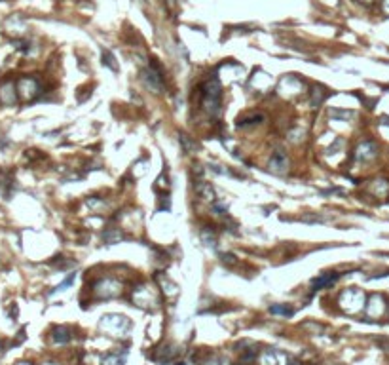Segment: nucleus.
<instances>
[{
    "instance_id": "nucleus-1",
    "label": "nucleus",
    "mask_w": 389,
    "mask_h": 365,
    "mask_svg": "<svg viewBox=\"0 0 389 365\" xmlns=\"http://www.w3.org/2000/svg\"><path fill=\"white\" fill-rule=\"evenodd\" d=\"M203 107L209 114L220 112V84L216 78H211L203 86Z\"/></svg>"
},
{
    "instance_id": "nucleus-2",
    "label": "nucleus",
    "mask_w": 389,
    "mask_h": 365,
    "mask_svg": "<svg viewBox=\"0 0 389 365\" xmlns=\"http://www.w3.org/2000/svg\"><path fill=\"white\" fill-rule=\"evenodd\" d=\"M141 78H142V82L150 87V89H154L156 93H159V91L163 89V76H161V70H159V67L156 63H150L146 69L142 70Z\"/></svg>"
},
{
    "instance_id": "nucleus-3",
    "label": "nucleus",
    "mask_w": 389,
    "mask_h": 365,
    "mask_svg": "<svg viewBox=\"0 0 389 365\" xmlns=\"http://www.w3.org/2000/svg\"><path fill=\"white\" fill-rule=\"evenodd\" d=\"M40 91V86L35 78H21L18 82V95L25 101H33Z\"/></svg>"
},
{
    "instance_id": "nucleus-4",
    "label": "nucleus",
    "mask_w": 389,
    "mask_h": 365,
    "mask_svg": "<svg viewBox=\"0 0 389 365\" xmlns=\"http://www.w3.org/2000/svg\"><path fill=\"white\" fill-rule=\"evenodd\" d=\"M270 170L277 175L287 173V170H289V160H287V154H285L283 150H275V152L272 154V158H270Z\"/></svg>"
},
{
    "instance_id": "nucleus-5",
    "label": "nucleus",
    "mask_w": 389,
    "mask_h": 365,
    "mask_svg": "<svg viewBox=\"0 0 389 365\" xmlns=\"http://www.w3.org/2000/svg\"><path fill=\"white\" fill-rule=\"evenodd\" d=\"M0 103L6 105V107H12V105L18 103V91H16V86L12 80H8L6 84L0 86Z\"/></svg>"
},
{
    "instance_id": "nucleus-6",
    "label": "nucleus",
    "mask_w": 389,
    "mask_h": 365,
    "mask_svg": "<svg viewBox=\"0 0 389 365\" xmlns=\"http://www.w3.org/2000/svg\"><path fill=\"white\" fill-rule=\"evenodd\" d=\"M195 194L203 200H209V202H214V189L211 187V183H205V181H199L195 183Z\"/></svg>"
},
{
    "instance_id": "nucleus-7",
    "label": "nucleus",
    "mask_w": 389,
    "mask_h": 365,
    "mask_svg": "<svg viewBox=\"0 0 389 365\" xmlns=\"http://www.w3.org/2000/svg\"><path fill=\"white\" fill-rule=\"evenodd\" d=\"M178 141H180V145H182V149H184L186 154H192V152L197 150V143L190 139L186 133H180V135H178Z\"/></svg>"
},
{
    "instance_id": "nucleus-8",
    "label": "nucleus",
    "mask_w": 389,
    "mask_h": 365,
    "mask_svg": "<svg viewBox=\"0 0 389 365\" xmlns=\"http://www.w3.org/2000/svg\"><path fill=\"white\" fill-rule=\"evenodd\" d=\"M260 122H264V114H251V116H243V118H239L237 126H239V128H247V126L260 124Z\"/></svg>"
},
{
    "instance_id": "nucleus-9",
    "label": "nucleus",
    "mask_w": 389,
    "mask_h": 365,
    "mask_svg": "<svg viewBox=\"0 0 389 365\" xmlns=\"http://www.w3.org/2000/svg\"><path fill=\"white\" fill-rule=\"evenodd\" d=\"M327 95H329L327 89H323L321 86L313 87V93H311V105H313V107H319V105L327 99Z\"/></svg>"
},
{
    "instance_id": "nucleus-10",
    "label": "nucleus",
    "mask_w": 389,
    "mask_h": 365,
    "mask_svg": "<svg viewBox=\"0 0 389 365\" xmlns=\"http://www.w3.org/2000/svg\"><path fill=\"white\" fill-rule=\"evenodd\" d=\"M338 278V274H329V276H323V278H315L311 283H313V287L315 289H321V287H327V285H331L334 279Z\"/></svg>"
},
{
    "instance_id": "nucleus-11",
    "label": "nucleus",
    "mask_w": 389,
    "mask_h": 365,
    "mask_svg": "<svg viewBox=\"0 0 389 365\" xmlns=\"http://www.w3.org/2000/svg\"><path fill=\"white\" fill-rule=\"evenodd\" d=\"M53 339H55L57 343H69V341H71L69 329H65V327H57V329L53 331Z\"/></svg>"
},
{
    "instance_id": "nucleus-12",
    "label": "nucleus",
    "mask_w": 389,
    "mask_h": 365,
    "mask_svg": "<svg viewBox=\"0 0 389 365\" xmlns=\"http://www.w3.org/2000/svg\"><path fill=\"white\" fill-rule=\"evenodd\" d=\"M103 65H106L108 69L114 70V72L118 70V65H116V59H114V55H112V53L108 52V50H105V52H103Z\"/></svg>"
},
{
    "instance_id": "nucleus-13",
    "label": "nucleus",
    "mask_w": 389,
    "mask_h": 365,
    "mask_svg": "<svg viewBox=\"0 0 389 365\" xmlns=\"http://www.w3.org/2000/svg\"><path fill=\"white\" fill-rule=\"evenodd\" d=\"M103 238H105L108 243H114V242H118V240H122L124 236H122V232H120V230H108Z\"/></svg>"
},
{
    "instance_id": "nucleus-14",
    "label": "nucleus",
    "mask_w": 389,
    "mask_h": 365,
    "mask_svg": "<svg viewBox=\"0 0 389 365\" xmlns=\"http://www.w3.org/2000/svg\"><path fill=\"white\" fill-rule=\"evenodd\" d=\"M331 116H334V118H351L355 114L351 110H336V108H332V110H331Z\"/></svg>"
},
{
    "instance_id": "nucleus-15",
    "label": "nucleus",
    "mask_w": 389,
    "mask_h": 365,
    "mask_svg": "<svg viewBox=\"0 0 389 365\" xmlns=\"http://www.w3.org/2000/svg\"><path fill=\"white\" fill-rule=\"evenodd\" d=\"M270 312H272V314H281V316H292V310H291V308H287V306H272V308H270Z\"/></svg>"
},
{
    "instance_id": "nucleus-16",
    "label": "nucleus",
    "mask_w": 389,
    "mask_h": 365,
    "mask_svg": "<svg viewBox=\"0 0 389 365\" xmlns=\"http://www.w3.org/2000/svg\"><path fill=\"white\" fill-rule=\"evenodd\" d=\"M72 281H74V274H71V276H69V278L65 279V281H63V283H61V285H57V287H55V289H53L52 293H55V291H63V289H65V287H69V285H71Z\"/></svg>"
},
{
    "instance_id": "nucleus-17",
    "label": "nucleus",
    "mask_w": 389,
    "mask_h": 365,
    "mask_svg": "<svg viewBox=\"0 0 389 365\" xmlns=\"http://www.w3.org/2000/svg\"><path fill=\"white\" fill-rule=\"evenodd\" d=\"M220 257H222V262H228V264H235V257H233V255H230V253H228V255L224 253V255H220Z\"/></svg>"
},
{
    "instance_id": "nucleus-18",
    "label": "nucleus",
    "mask_w": 389,
    "mask_h": 365,
    "mask_svg": "<svg viewBox=\"0 0 389 365\" xmlns=\"http://www.w3.org/2000/svg\"><path fill=\"white\" fill-rule=\"evenodd\" d=\"M167 4H169V8H171V6H175V0H167Z\"/></svg>"
},
{
    "instance_id": "nucleus-19",
    "label": "nucleus",
    "mask_w": 389,
    "mask_h": 365,
    "mask_svg": "<svg viewBox=\"0 0 389 365\" xmlns=\"http://www.w3.org/2000/svg\"><path fill=\"white\" fill-rule=\"evenodd\" d=\"M2 354H4V346H2V343H0V358H2Z\"/></svg>"
}]
</instances>
